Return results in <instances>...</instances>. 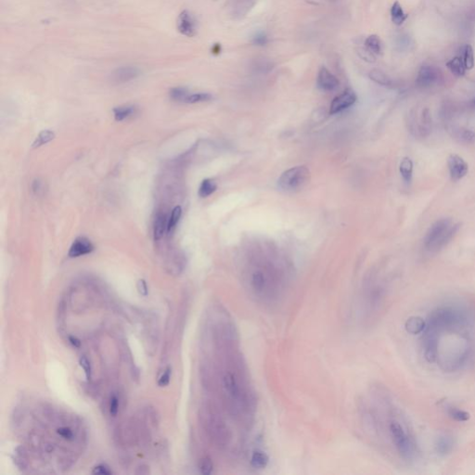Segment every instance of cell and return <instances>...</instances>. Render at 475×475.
Wrapping results in <instances>:
<instances>
[{
  "instance_id": "obj_1",
  "label": "cell",
  "mask_w": 475,
  "mask_h": 475,
  "mask_svg": "<svg viewBox=\"0 0 475 475\" xmlns=\"http://www.w3.org/2000/svg\"><path fill=\"white\" fill-rule=\"evenodd\" d=\"M215 335L221 364L218 383L224 407L236 422L249 426L255 413L256 397L236 327L226 314L219 319Z\"/></svg>"
},
{
  "instance_id": "obj_2",
  "label": "cell",
  "mask_w": 475,
  "mask_h": 475,
  "mask_svg": "<svg viewBox=\"0 0 475 475\" xmlns=\"http://www.w3.org/2000/svg\"><path fill=\"white\" fill-rule=\"evenodd\" d=\"M471 322L437 327L426 324L422 332L423 357L446 372L463 369L472 358Z\"/></svg>"
},
{
  "instance_id": "obj_3",
  "label": "cell",
  "mask_w": 475,
  "mask_h": 475,
  "mask_svg": "<svg viewBox=\"0 0 475 475\" xmlns=\"http://www.w3.org/2000/svg\"><path fill=\"white\" fill-rule=\"evenodd\" d=\"M243 277L249 294L258 303L269 306L279 302L288 283L287 270L270 261L251 264Z\"/></svg>"
},
{
  "instance_id": "obj_4",
  "label": "cell",
  "mask_w": 475,
  "mask_h": 475,
  "mask_svg": "<svg viewBox=\"0 0 475 475\" xmlns=\"http://www.w3.org/2000/svg\"><path fill=\"white\" fill-rule=\"evenodd\" d=\"M387 429L393 446L400 458L408 462L414 460L418 453V446L413 431L402 414L394 408L389 413Z\"/></svg>"
},
{
  "instance_id": "obj_5",
  "label": "cell",
  "mask_w": 475,
  "mask_h": 475,
  "mask_svg": "<svg viewBox=\"0 0 475 475\" xmlns=\"http://www.w3.org/2000/svg\"><path fill=\"white\" fill-rule=\"evenodd\" d=\"M459 225H454L450 219L444 218L431 225L424 238V246L429 251H438L446 246L457 233Z\"/></svg>"
},
{
  "instance_id": "obj_6",
  "label": "cell",
  "mask_w": 475,
  "mask_h": 475,
  "mask_svg": "<svg viewBox=\"0 0 475 475\" xmlns=\"http://www.w3.org/2000/svg\"><path fill=\"white\" fill-rule=\"evenodd\" d=\"M204 424L209 436L219 447H227L232 440V433L223 416L217 408H206Z\"/></svg>"
},
{
  "instance_id": "obj_7",
  "label": "cell",
  "mask_w": 475,
  "mask_h": 475,
  "mask_svg": "<svg viewBox=\"0 0 475 475\" xmlns=\"http://www.w3.org/2000/svg\"><path fill=\"white\" fill-rule=\"evenodd\" d=\"M311 179L310 170L305 165L290 168L281 174L278 180L280 190L285 192H294L302 190Z\"/></svg>"
},
{
  "instance_id": "obj_8",
  "label": "cell",
  "mask_w": 475,
  "mask_h": 475,
  "mask_svg": "<svg viewBox=\"0 0 475 475\" xmlns=\"http://www.w3.org/2000/svg\"><path fill=\"white\" fill-rule=\"evenodd\" d=\"M358 100L356 93L351 90H347L342 92L341 94L337 96L331 101L330 107V114L334 115L339 112L347 110L348 108L353 106Z\"/></svg>"
},
{
  "instance_id": "obj_9",
  "label": "cell",
  "mask_w": 475,
  "mask_h": 475,
  "mask_svg": "<svg viewBox=\"0 0 475 475\" xmlns=\"http://www.w3.org/2000/svg\"><path fill=\"white\" fill-rule=\"evenodd\" d=\"M447 165L451 179L454 181L463 179L469 171L468 163L464 161L463 158L458 156L457 154H451L448 157Z\"/></svg>"
},
{
  "instance_id": "obj_10",
  "label": "cell",
  "mask_w": 475,
  "mask_h": 475,
  "mask_svg": "<svg viewBox=\"0 0 475 475\" xmlns=\"http://www.w3.org/2000/svg\"><path fill=\"white\" fill-rule=\"evenodd\" d=\"M317 84L319 90L326 92H331L339 88L340 81L333 73H330L327 68L321 67L318 73Z\"/></svg>"
},
{
  "instance_id": "obj_11",
  "label": "cell",
  "mask_w": 475,
  "mask_h": 475,
  "mask_svg": "<svg viewBox=\"0 0 475 475\" xmlns=\"http://www.w3.org/2000/svg\"><path fill=\"white\" fill-rule=\"evenodd\" d=\"M178 29L183 35L192 37L197 33L195 19L189 12H181L178 18Z\"/></svg>"
},
{
  "instance_id": "obj_12",
  "label": "cell",
  "mask_w": 475,
  "mask_h": 475,
  "mask_svg": "<svg viewBox=\"0 0 475 475\" xmlns=\"http://www.w3.org/2000/svg\"><path fill=\"white\" fill-rule=\"evenodd\" d=\"M95 247L92 242L85 237L76 238L69 250V257L75 258L89 254L94 251Z\"/></svg>"
},
{
  "instance_id": "obj_13",
  "label": "cell",
  "mask_w": 475,
  "mask_h": 475,
  "mask_svg": "<svg viewBox=\"0 0 475 475\" xmlns=\"http://www.w3.org/2000/svg\"><path fill=\"white\" fill-rule=\"evenodd\" d=\"M438 79V73L436 68L433 66H422L419 69L418 76L416 78V84L419 88H429L436 83Z\"/></svg>"
},
{
  "instance_id": "obj_14",
  "label": "cell",
  "mask_w": 475,
  "mask_h": 475,
  "mask_svg": "<svg viewBox=\"0 0 475 475\" xmlns=\"http://www.w3.org/2000/svg\"><path fill=\"white\" fill-rule=\"evenodd\" d=\"M454 445H455V442L452 436L444 434L436 438L435 449L438 456L447 457V455L452 452Z\"/></svg>"
},
{
  "instance_id": "obj_15",
  "label": "cell",
  "mask_w": 475,
  "mask_h": 475,
  "mask_svg": "<svg viewBox=\"0 0 475 475\" xmlns=\"http://www.w3.org/2000/svg\"><path fill=\"white\" fill-rule=\"evenodd\" d=\"M140 75V70L136 67H123L117 69L112 73L113 81L117 83H125Z\"/></svg>"
},
{
  "instance_id": "obj_16",
  "label": "cell",
  "mask_w": 475,
  "mask_h": 475,
  "mask_svg": "<svg viewBox=\"0 0 475 475\" xmlns=\"http://www.w3.org/2000/svg\"><path fill=\"white\" fill-rule=\"evenodd\" d=\"M426 327V320L419 317H412L406 322V330L411 334L422 333Z\"/></svg>"
},
{
  "instance_id": "obj_17",
  "label": "cell",
  "mask_w": 475,
  "mask_h": 475,
  "mask_svg": "<svg viewBox=\"0 0 475 475\" xmlns=\"http://www.w3.org/2000/svg\"><path fill=\"white\" fill-rule=\"evenodd\" d=\"M408 18V15L404 12L401 4L398 1H396L391 8L392 22L396 25H401L406 22Z\"/></svg>"
},
{
  "instance_id": "obj_18",
  "label": "cell",
  "mask_w": 475,
  "mask_h": 475,
  "mask_svg": "<svg viewBox=\"0 0 475 475\" xmlns=\"http://www.w3.org/2000/svg\"><path fill=\"white\" fill-rule=\"evenodd\" d=\"M399 171H400V174L402 176L404 181L407 184H409L412 180V177H413V162H412V160L408 157H405L403 159L401 163H400Z\"/></svg>"
},
{
  "instance_id": "obj_19",
  "label": "cell",
  "mask_w": 475,
  "mask_h": 475,
  "mask_svg": "<svg viewBox=\"0 0 475 475\" xmlns=\"http://www.w3.org/2000/svg\"><path fill=\"white\" fill-rule=\"evenodd\" d=\"M447 67L455 76H463L466 73V68L464 65L463 59L460 57H455L452 60L447 62Z\"/></svg>"
},
{
  "instance_id": "obj_20",
  "label": "cell",
  "mask_w": 475,
  "mask_h": 475,
  "mask_svg": "<svg viewBox=\"0 0 475 475\" xmlns=\"http://www.w3.org/2000/svg\"><path fill=\"white\" fill-rule=\"evenodd\" d=\"M446 410H447V415H448L451 419L456 420V421H458V422H465V421L469 420V414L468 413V412H466L465 410H462V409L457 408V407H455V406H452V405L447 406Z\"/></svg>"
},
{
  "instance_id": "obj_21",
  "label": "cell",
  "mask_w": 475,
  "mask_h": 475,
  "mask_svg": "<svg viewBox=\"0 0 475 475\" xmlns=\"http://www.w3.org/2000/svg\"><path fill=\"white\" fill-rule=\"evenodd\" d=\"M135 112H136V107L131 106V105L116 107L113 109L114 119L117 122H122L123 120L134 115Z\"/></svg>"
},
{
  "instance_id": "obj_22",
  "label": "cell",
  "mask_w": 475,
  "mask_h": 475,
  "mask_svg": "<svg viewBox=\"0 0 475 475\" xmlns=\"http://www.w3.org/2000/svg\"><path fill=\"white\" fill-rule=\"evenodd\" d=\"M168 221L164 214H158L154 223V239L159 241L162 239L165 230L167 229Z\"/></svg>"
},
{
  "instance_id": "obj_23",
  "label": "cell",
  "mask_w": 475,
  "mask_h": 475,
  "mask_svg": "<svg viewBox=\"0 0 475 475\" xmlns=\"http://www.w3.org/2000/svg\"><path fill=\"white\" fill-rule=\"evenodd\" d=\"M218 190V184L213 179H206L202 180L199 188V196L201 198H207Z\"/></svg>"
},
{
  "instance_id": "obj_24",
  "label": "cell",
  "mask_w": 475,
  "mask_h": 475,
  "mask_svg": "<svg viewBox=\"0 0 475 475\" xmlns=\"http://www.w3.org/2000/svg\"><path fill=\"white\" fill-rule=\"evenodd\" d=\"M365 47L374 55H380L381 53V41L376 34H371L365 41Z\"/></svg>"
},
{
  "instance_id": "obj_25",
  "label": "cell",
  "mask_w": 475,
  "mask_h": 475,
  "mask_svg": "<svg viewBox=\"0 0 475 475\" xmlns=\"http://www.w3.org/2000/svg\"><path fill=\"white\" fill-rule=\"evenodd\" d=\"M369 78L371 79L372 81H374L375 83L380 84V85H383V87H390V85H392L391 79L389 78V76L385 73H383L380 70H377V69L372 70L369 73Z\"/></svg>"
},
{
  "instance_id": "obj_26",
  "label": "cell",
  "mask_w": 475,
  "mask_h": 475,
  "mask_svg": "<svg viewBox=\"0 0 475 475\" xmlns=\"http://www.w3.org/2000/svg\"><path fill=\"white\" fill-rule=\"evenodd\" d=\"M55 138V133L51 130H43L40 132L39 135L36 137V139L33 143V148H39L41 146L45 145L47 143L51 142V140H54Z\"/></svg>"
},
{
  "instance_id": "obj_27",
  "label": "cell",
  "mask_w": 475,
  "mask_h": 475,
  "mask_svg": "<svg viewBox=\"0 0 475 475\" xmlns=\"http://www.w3.org/2000/svg\"><path fill=\"white\" fill-rule=\"evenodd\" d=\"M463 62L466 70H471L474 67V55L470 45H466L464 48Z\"/></svg>"
},
{
  "instance_id": "obj_28",
  "label": "cell",
  "mask_w": 475,
  "mask_h": 475,
  "mask_svg": "<svg viewBox=\"0 0 475 475\" xmlns=\"http://www.w3.org/2000/svg\"><path fill=\"white\" fill-rule=\"evenodd\" d=\"M182 214V209L180 206H176L171 212V215L168 219L167 230L171 231L175 229L177 224L179 223V219Z\"/></svg>"
},
{
  "instance_id": "obj_29",
  "label": "cell",
  "mask_w": 475,
  "mask_h": 475,
  "mask_svg": "<svg viewBox=\"0 0 475 475\" xmlns=\"http://www.w3.org/2000/svg\"><path fill=\"white\" fill-rule=\"evenodd\" d=\"M212 99V96L209 93H194V94H190L188 98L186 99V103H199V102H205V101H211Z\"/></svg>"
},
{
  "instance_id": "obj_30",
  "label": "cell",
  "mask_w": 475,
  "mask_h": 475,
  "mask_svg": "<svg viewBox=\"0 0 475 475\" xmlns=\"http://www.w3.org/2000/svg\"><path fill=\"white\" fill-rule=\"evenodd\" d=\"M190 93L189 90H186L184 88H176L170 91V97L171 99L175 101H179V102H185L186 99Z\"/></svg>"
},
{
  "instance_id": "obj_31",
  "label": "cell",
  "mask_w": 475,
  "mask_h": 475,
  "mask_svg": "<svg viewBox=\"0 0 475 475\" xmlns=\"http://www.w3.org/2000/svg\"><path fill=\"white\" fill-rule=\"evenodd\" d=\"M267 462H268V457L266 456V454L260 451H256L252 454V463L254 467L263 468L266 466Z\"/></svg>"
},
{
  "instance_id": "obj_32",
  "label": "cell",
  "mask_w": 475,
  "mask_h": 475,
  "mask_svg": "<svg viewBox=\"0 0 475 475\" xmlns=\"http://www.w3.org/2000/svg\"><path fill=\"white\" fill-rule=\"evenodd\" d=\"M268 42H269L268 35L263 32H258L252 36V43L253 45L263 47V46L267 45Z\"/></svg>"
},
{
  "instance_id": "obj_33",
  "label": "cell",
  "mask_w": 475,
  "mask_h": 475,
  "mask_svg": "<svg viewBox=\"0 0 475 475\" xmlns=\"http://www.w3.org/2000/svg\"><path fill=\"white\" fill-rule=\"evenodd\" d=\"M358 55L360 56V58H362L364 61H366V62H374L375 60H376L374 54L371 53L366 47L360 48V49L358 50Z\"/></svg>"
},
{
  "instance_id": "obj_34",
  "label": "cell",
  "mask_w": 475,
  "mask_h": 475,
  "mask_svg": "<svg viewBox=\"0 0 475 475\" xmlns=\"http://www.w3.org/2000/svg\"><path fill=\"white\" fill-rule=\"evenodd\" d=\"M200 470L202 474H210L212 470V463L209 458H202L200 462Z\"/></svg>"
},
{
  "instance_id": "obj_35",
  "label": "cell",
  "mask_w": 475,
  "mask_h": 475,
  "mask_svg": "<svg viewBox=\"0 0 475 475\" xmlns=\"http://www.w3.org/2000/svg\"><path fill=\"white\" fill-rule=\"evenodd\" d=\"M79 363H80V366L84 369L87 379L90 380V378H91V365H90V360L85 357H82L79 360Z\"/></svg>"
},
{
  "instance_id": "obj_36",
  "label": "cell",
  "mask_w": 475,
  "mask_h": 475,
  "mask_svg": "<svg viewBox=\"0 0 475 475\" xmlns=\"http://www.w3.org/2000/svg\"><path fill=\"white\" fill-rule=\"evenodd\" d=\"M171 374H172V369H171V368H167L158 380V385L161 386V387L168 385L169 382H170V379H171Z\"/></svg>"
},
{
  "instance_id": "obj_37",
  "label": "cell",
  "mask_w": 475,
  "mask_h": 475,
  "mask_svg": "<svg viewBox=\"0 0 475 475\" xmlns=\"http://www.w3.org/2000/svg\"><path fill=\"white\" fill-rule=\"evenodd\" d=\"M57 433L59 436H62V438L66 440H72L73 438V430L68 427H61L58 429Z\"/></svg>"
},
{
  "instance_id": "obj_38",
  "label": "cell",
  "mask_w": 475,
  "mask_h": 475,
  "mask_svg": "<svg viewBox=\"0 0 475 475\" xmlns=\"http://www.w3.org/2000/svg\"><path fill=\"white\" fill-rule=\"evenodd\" d=\"M93 474H105L109 475L112 474V471L111 469H109V467H107L106 465H99V466H96L93 471H92Z\"/></svg>"
},
{
  "instance_id": "obj_39",
  "label": "cell",
  "mask_w": 475,
  "mask_h": 475,
  "mask_svg": "<svg viewBox=\"0 0 475 475\" xmlns=\"http://www.w3.org/2000/svg\"><path fill=\"white\" fill-rule=\"evenodd\" d=\"M118 410H119L118 398L115 396H112L111 401H110V413L113 417H115L117 415Z\"/></svg>"
},
{
  "instance_id": "obj_40",
  "label": "cell",
  "mask_w": 475,
  "mask_h": 475,
  "mask_svg": "<svg viewBox=\"0 0 475 475\" xmlns=\"http://www.w3.org/2000/svg\"><path fill=\"white\" fill-rule=\"evenodd\" d=\"M137 288H138V291L142 296H147L148 295L149 290H148V286H147L145 280H139L138 283H137Z\"/></svg>"
},
{
  "instance_id": "obj_41",
  "label": "cell",
  "mask_w": 475,
  "mask_h": 475,
  "mask_svg": "<svg viewBox=\"0 0 475 475\" xmlns=\"http://www.w3.org/2000/svg\"><path fill=\"white\" fill-rule=\"evenodd\" d=\"M44 185L43 183L40 181L39 179H36L34 180V183H33V191H34L35 194L39 195L41 192L44 191Z\"/></svg>"
},
{
  "instance_id": "obj_42",
  "label": "cell",
  "mask_w": 475,
  "mask_h": 475,
  "mask_svg": "<svg viewBox=\"0 0 475 475\" xmlns=\"http://www.w3.org/2000/svg\"><path fill=\"white\" fill-rule=\"evenodd\" d=\"M69 341H70V342H71L74 347H80V346H81V341H79L76 337L70 336V337H69Z\"/></svg>"
},
{
  "instance_id": "obj_43",
  "label": "cell",
  "mask_w": 475,
  "mask_h": 475,
  "mask_svg": "<svg viewBox=\"0 0 475 475\" xmlns=\"http://www.w3.org/2000/svg\"><path fill=\"white\" fill-rule=\"evenodd\" d=\"M220 51H221V47H220V45H218H218L214 46L213 49H212V52H213V53H220Z\"/></svg>"
},
{
  "instance_id": "obj_44",
  "label": "cell",
  "mask_w": 475,
  "mask_h": 475,
  "mask_svg": "<svg viewBox=\"0 0 475 475\" xmlns=\"http://www.w3.org/2000/svg\"><path fill=\"white\" fill-rule=\"evenodd\" d=\"M473 104H475V99L473 100Z\"/></svg>"
}]
</instances>
